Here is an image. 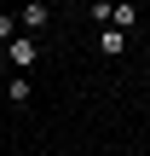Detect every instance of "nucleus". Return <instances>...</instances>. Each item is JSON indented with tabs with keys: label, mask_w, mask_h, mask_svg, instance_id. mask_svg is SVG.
Here are the masks:
<instances>
[{
	"label": "nucleus",
	"mask_w": 150,
	"mask_h": 156,
	"mask_svg": "<svg viewBox=\"0 0 150 156\" xmlns=\"http://www.w3.org/2000/svg\"><path fill=\"white\" fill-rule=\"evenodd\" d=\"M6 104H29V75H12L6 81Z\"/></svg>",
	"instance_id": "4"
},
{
	"label": "nucleus",
	"mask_w": 150,
	"mask_h": 156,
	"mask_svg": "<svg viewBox=\"0 0 150 156\" xmlns=\"http://www.w3.org/2000/svg\"><path fill=\"white\" fill-rule=\"evenodd\" d=\"M46 23H52V6H40V0H35V6H23V12H17V35H40V29H46Z\"/></svg>",
	"instance_id": "2"
},
{
	"label": "nucleus",
	"mask_w": 150,
	"mask_h": 156,
	"mask_svg": "<svg viewBox=\"0 0 150 156\" xmlns=\"http://www.w3.org/2000/svg\"><path fill=\"white\" fill-rule=\"evenodd\" d=\"M0 156H6V145H0Z\"/></svg>",
	"instance_id": "8"
},
{
	"label": "nucleus",
	"mask_w": 150,
	"mask_h": 156,
	"mask_svg": "<svg viewBox=\"0 0 150 156\" xmlns=\"http://www.w3.org/2000/svg\"><path fill=\"white\" fill-rule=\"evenodd\" d=\"M133 23H139V6H127V0H121V6H116V23H110V29H121V35H127Z\"/></svg>",
	"instance_id": "5"
},
{
	"label": "nucleus",
	"mask_w": 150,
	"mask_h": 156,
	"mask_svg": "<svg viewBox=\"0 0 150 156\" xmlns=\"http://www.w3.org/2000/svg\"><path fill=\"white\" fill-rule=\"evenodd\" d=\"M98 52H104V58H121V52H127V35H121V29H104V35H98Z\"/></svg>",
	"instance_id": "3"
},
{
	"label": "nucleus",
	"mask_w": 150,
	"mask_h": 156,
	"mask_svg": "<svg viewBox=\"0 0 150 156\" xmlns=\"http://www.w3.org/2000/svg\"><path fill=\"white\" fill-rule=\"evenodd\" d=\"M12 41H17V12H12V17H6V12H0V52H6V46H12Z\"/></svg>",
	"instance_id": "7"
},
{
	"label": "nucleus",
	"mask_w": 150,
	"mask_h": 156,
	"mask_svg": "<svg viewBox=\"0 0 150 156\" xmlns=\"http://www.w3.org/2000/svg\"><path fill=\"white\" fill-rule=\"evenodd\" d=\"M6 64H17V75H29V69L40 64V41H35V35H17V41L6 46Z\"/></svg>",
	"instance_id": "1"
},
{
	"label": "nucleus",
	"mask_w": 150,
	"mask_h": 156,
	"mask_svg": "<svg viewBox=\"0 0 150 156\" xmlns=\"http://www.w3.org/2000/svg\"><path fill=\"white\" fill-rule=\"evenodd\" d=\"M87 17H92V23H104V29H110V23H116V6H110V0H98V6H87Z\"/></svg>",
	"instance_id": "6"
}]
</instances>
